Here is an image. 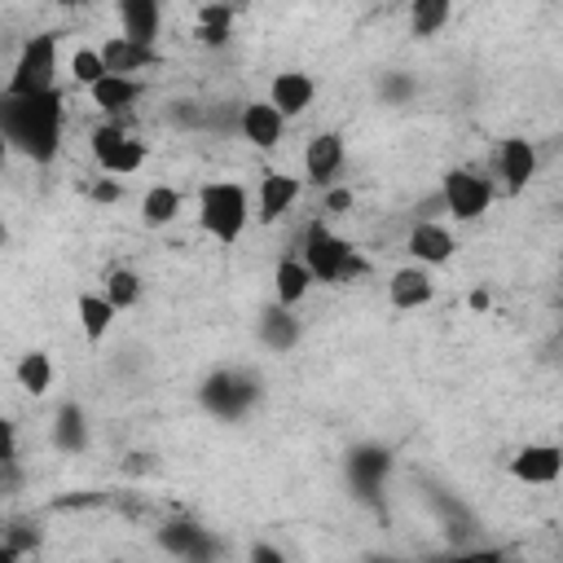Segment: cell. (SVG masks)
I'll list each match as a JSON object with an SVG mask.
<instances>
[{"label": "cell", "instance_id": "1", "mask_svg": "<svg viewBox=\"0 0 563 563\" xmlns=\"http://www.w3.org/2000/svg\"><path fill=\"white\" fill-rule=\"evenodd\" d=\"M62 119H66V97L57 88L48 92H26L0 97V132L9 141V150H18L31 163H53L62 150Z\"/></svg>", "mask_w": 563, "mask_h": 563}, {"label": "cell", "instance_id": "2", "mask_svg": "<svg viewBox=\"0 0 563 563\" xmlns=\"http://www.w3.org/2000/svg\"><path fill=\"white\" fill-rule=\"evenodd\" d=\"M299 260H303V268L312 273V282H321V286H343V282H352L356 273H365V264L356 260L352 242L339 238L325 220H312V224L303 229Z\"/></svg>", "mask_w": 563, "mask_h": 563}, {"label": "cell", "instance_id": "3", "mask_svg": "<svg viewBox=\"0 0 563 563\" xmlns=\"http://www.w3.org/2000/svg\"><path fill=\"white\" fill-rule=\"evenodd\" d=\"M260 396H264V383H260V374L255 369H211L202 383H198V405L211 413V418H220V422H238V418H246L255 405H260Z\"/></svg>", "mask_w": 563, "mask_h": 563}, {"label": "cell", "instance_id": "4", "mask_svg": "<svg viewBox=\"0 0 563 563\" xmlns=\"http://www.w3.org/2000/svg\"><path fill=\"white\" fill-rule=\"evenodd\" d=\"M198 224L220 242L233 246L246 229V189L238 180H211L198 189Z\"/></svg>", "mask_w": 563, "mask_h": 563}, {"label": "cell", "instance_id": "5", "mask_svg": "<svg viewBox=\"0 0 563 563\" xmlns=\"http://www.w3.org/2000/svg\"><path fill=\"white\" fill-rule=\"evenodd\" d=\"M48 88H57V35L40 31L18 48V62H13L4 92L26 97V92H48Z\"/></svg>", "mask_w": 563, "mask_h": 563}, {"label": "cell", "instance_id": "6", "mask_svg": "<svg viewBox=\"0 0 563 563\" xmlns=\"http://www.w3.org/2000/svg\"><path fill=\"white\" fill-rule=\"evenodd\" d=\"M343 471H347V484H352L356 501H365V506L378 510L383 506V484L391 475V449L387 444H374V440L352 444L347 457H343Z\"/></svg>", "mask_w": 563, "mask_h": 563}, {"label": "cell", "instance_id": "7", "mask_svg": "<svg viewBox=\"0 0 563 563\" xmlns=\"http://www.w3.org/2000/svg\"><path fill=\"white\" fill-rule=\"evenodd\" d=\"M440 198H444V216H453L457 224H471V220H479V216L488 211V202H493V180L479 176L475 167H453V172H444V180H440Z\"/></svg>", "mask_w": 563, "mask_h": 563}, {"label": "cell", "instance_id": "8", "mask_svg": "<svg viewBox=\"0 0 563 563\" xmlns=\"http://www.w3.org/2000/svg\"><path fill=\"white\" fill-rule=\"evenodd\" d=\"M88 150H92L97 167L110 172V176H128V172H136V167L145 163V154H150L145 141H136V136L123 132L119 123H101V128H92Z\"/></svg>", "mask_w": 563, "mask_h": 563}, {"label": "cell", "instance_id": "9", "mask_svg": "<svg viewBox=\"0 0 563 563\" xmlns=\"http://www.w3.org/2000/svg\"><path fill=\"white\" fill-rule=\"evenodd\" d=\"M154 541H158V550H167L176 559H189V563H202V559L220 554V541L202 523H194V519H167L154 532Z\"/></svg>", "mask_w": 563, "mask_h": 563}, {"label": "cell", "instance_id": "10", "mask_svg": "<svg viewBox=\"0 0 563 563\" xmlns=\"http://www.w3.org/2000/svg\"><path fill=\"white\" fill-rule=\"evenodd\" d=\"M493 158H497V176H501V185H506L510 198L523 194L528 180L537 176V145L528 136H501Z\"/></svg>", "mask_w": 563, "mask_h": 563}, {"label": "cell", "instance_id": "11", "mask_svg": "<svg viewBox=\"0 0 563 563\" xmlns=\"http://www.w3.org/2000/svg\"><path fill=\"white\" fill-rule=\"evenodd\" d=\"M238 132L255 150H277L282 136H286V119L268 97L264 101H246V106H238Z\"/></svg>", "mask_w": 563, "mask_h": 563}, {"label": "cell", "instance_id": "12", "mask_svg": "<svg viewBox=\"0 0 563 563\" xmlns=\"http://www.w3.org/2000/svg\"><path fill=\"white\" fill-rule=\"evenodd\" d=\"M303 194V176H290V172H264L260 176V194H255V220L260 224H273L282 220Z\"/></svg>", "mask_w": 563, "mask_h": 563}, {"label": "cell", "instance_id": "13", "mask_svg": "<svg viewBox=\"0 0 563 563\" xmlns=\"http://www.w3.org/2000/svg\"><path fill=\"white\" fill-rule=\"evenodd\" d=\"M405 246H409L413 264H427V268H440V264H449L457 255V238L440 220H418L409 229V242Z\"/></svg>", "mask_w": 563, "mask_h": 563}, {"label": "cell", "instance_id": "14", "mask_svg": "<svg viewBox=\"0 0 563 563\" xmlns=\"http://www.w3.org/2000/svg\"><path fill=\"white\" fill-rule=\"evenodd\" d=\"M435 295V282H431V268L427 264H405L387 277V299L396 312H413V308H427Z\"/></svg>", "mask_w": 563, "mask_h": 563}, {"label": "cell", "instance_id": "15", "mask_svg": "<svg viewBox=\"0 0 563 563\" xmlns=\"http://www.w3.org/2000/svg\"><path fill=\"white\" fill-rule=\"evenodd\" d=\"M519 484H554L559 471H563V449L559 444H523L510 466H506Z\"/></svg>", "mask_w": 563, "mask_h": 563}, {"label": "cell", "instance_id": "16", "mask_svg": "<svg viewBox=\"0 0 563 563\" xmlns=\"http://www.w3.org/2000/svg\"><path fill=\"white\" fill-rule=\"evenodd\" d=\"M343 132H317L308 145H303V176L312 180V185H330L334 176H339V167H343Z\"/></svg>", "mask_w": 563, "mask_h": 563}, {"label": "cell", "instance_id": "17", "mask_svg": "<svg viewBox=\"0 0 563 563\" xmlns=\"http://www.w3.org/2000/svg\"><path fill=\"white\" fill-rule=\"evenodd\" d=\"M255 334H260V343L268 347V352H290L299 339H303V321L286 308V303H264L260 308V321H255Z\"/></svg>", "mask_w": 563, "mask_h": 563}, {"label": "cell", "instance_id": "18", "mask_svg": "<svg viewBox=\"0 0 563 563\" xmlns=\"http://www.w3.org/2000/svg\"><path fill=\"white\" fill-rule=\"evenodd\" d=\"M317 97V79L308 70H282L268 84V101L282 110V119H299Z\"/></svg>", "mask_w": 563, "mask_h": 563}, {"label": "cell", "instance_id": "19", "mask_svg": "<svg viewBox=\"0 0 563 563\" xmlns=\"http://www.w3.org/2000/svg\"><path fill=\"white\" fill-rule=\"evenodd\" d=\"M97 53H101V66H106L110 75H136V70H145V66H158L154 44H136V40H128V35H110Z\"/></svg>", "mask_w": 563, "mask_h": 563}, {"label": "cell", "instance_id": "20", "mask_svg": "<svg viewBox=\"0 0 563 563\" xmlns=\"http://www.w3.org/2000/svg\"><path fill=\"white\" fill-rule=\"evenodd\" d=\"M48 435H53V449H62V453H84L88 440H92V427H88L84 405H79V400H62L57 413H53Z\"/></svg>", "mask_w": 563, "mask_h": 563}, {"label": "cell", "instance_id": "21", "mask_svg": "<svg viewBox=\"0 0 563 563\" xmlns=\"http://www.w3.org/2000/svg\"><path fill=\"white\" fill-rule=\"evenodd\" d=\"M119 35L136 44H154L163 26V0H119Z\"/></svg>", "mask_w": 563, "mask_h": 563}, {"label": "cell", "instance_id": "22", "mask_svg": "<svg viewBox=\"0 0 563 563\" xmlns=\"http://www.w3.org/2000/svg\"><path fill=\"white\" fill-rule=\"evenodd\" d=\"M88 97H92V106L97 110H106V114H119V110H128L132 101H141L145 97V84L136 79V75H101L92 88H88Z\"/></svg>", "mask_w": 563, "mask_h": 563}, {"label": "cell", "instance_id": "23", "mask_svg": "<svg viewBox=\"0 0 563 563\" xmlns=\"http://www.w3.org/2000/svg\"><path fill=\"white\" fill-rule=\"evenodd\" d=\"M75 312H79V330H84L88 347H97L110 334V325H114V303L106 295H97V290H84L75 299Z\"/></svg>", "mask_w": 563, "mask_h": 563}, {"label": "cell", "instance_id": "24", "mask_svg": "<svg viewBox=\"0 0 563 563\" xmlns=\"http://www.w3.org/2000/svg\"><path fill=\"white\" fill-rule=\"evenodd\" d=\"M308 286H312V273L303 268V260L299 255H282L277 268H273V299L286 303V308H295L308 295Z\"/></svg>", "mask_w": 563, "mask_h": 563}, {"label": "cell", "instance_id": "25", "mask_svg": "<svg viewBox=\"0 0 563 563\" xmlns=\"http://www.w3.org/2000/svg\"><path fill=\"white\" fill-rule=\"evenodd\" d=\"M13 378H18V387H22L26 396H44V391L53 387V356L40 352V347L22 352L18 365H13Z\"/></svg>", "mask_w": 563, "mask_h": 563}, {"label": "cell", "instance_id": "26", "mask_svg": "<svg viewBox=\"0 0 563 563\" xmlns=\"http://www.w3.org/2000/svg\"><path fill=\"white\" fill-rule=\"evenodd\" d=\"M180 216V189L176 185H150L141 198V220L150 229H167Z\"/></svg>", "mask_w": 563, "mask_h": 563}, {"label": "cell", "instance_id": "27", "mask_svg": "<svg viewBox=\"0 0 563 563\" xmlns=\"http://www.w3.org/2000/svg\"><path fill=\"white\" fill-rule=\"evenodd\" d=\"M453 18V0H409V35L413 40H431L435 31H444Z\"/></svg>", "mask_w": 563, "mask_h": 563}, {"label": "cell", "instance_id": "28", "mask_svg": "<svg viewBox=\"0 0 563 563\" xmlns=\"http://www.w3.org/2000/svg\"><path fill=\"white\" fill-rule=\"evenodd\" d=\"M229 35H233V4H202L198 26H194V40L207 44V48H224Z\"/></svg>", "mask_w": 563, "mask_h": 563}, {"label": "cell", "instance_id": "29", "mask_svg": "<svg viewBox=\"0 0 563 563\" xmlns=\"http://www.w3.org/2000/svg\"><path fill=\"white\" fill-rule=\"evenodd\" d=\"M101 295L114 303V312H123V308H136V303H141L145 282H141V273H132V268H110Z\"/></svg>", "mask_w": 563, "mask_h": 563}, {"label": "cell", "instance_id": "30", "mask_svg": "<svg viewBox=\"0 0 563 563\" xmlns=\"http://www.w3.org/2000/svg\"><path fill=\"white\" fill-rule=\"evenodd\" d=\"M13 559H22V554H35L40 550V528H31L26 519H13L9 528H4V541H0Z\"/></svg>", "mask_w": 563, "mask_h": 563}, {"label": "cell", "instance_id": "31", "mask_svg": "<svg viewBox=\"0 0 563 563\" xmlns=\"http://www.w3.org/2000/svg\"><path fill=\"white\" fill-rule=\"evenodd\" d=\"M101 75H106L101 53H97V48H75V57H70V79L84 84V88H92Z\"/></svg>", "mask_w": 563, "mask_h": 563}, {"label": "cell", "instance_id": "32", "mask_svg": "<svg viewBox=\"0 0 563 563\" xmlns=\"http://www.w3.org/2000/svg\"><path fill=\"white\" fill-rule=\"evenodd\" d=\"M92 506H110V493L84 488V493H66V497H53L48 501V510H92Z\"/></svg>", "mask_w": 563, "mask_h": 563}, {"label": "cell", "instance_id": "33", "mask_svg": "<svg viewBox=\"0 0 563 563\" xmlns=\"http://www.w3.org/2000/svg\"><path fill=\"white\" fill-rule=\"evenodd\" d=\"M167 119L176 128H207V106H198V101H172Z\"/></svg>", "mask_w": 563, "mask_h": 563}, {"label": "cell", "instance_id": "34", "mask_svg": "<svg viewBox=\"0 0 563 563\" xmlns=\"http://www.w3.org/2000/svg\"><path fill=\"white\" fill-rule=\"evenodd\" d=\"M22 488H26V471H22V462H18V457L0 462V497H13V493H22Z\"/></svg>", "mask_w": 563, "mask_h": 563}, {"label": "cell", "instance_id": "35", "mask_svg": "<svg viewBox=\"0 0 563 563\" xmlns=\"http://www.w3.org/2000/svg\"><path fill=\"white\" fill-rule=\"evenodd\" d=\"M88 198H92V202H119V198H123V189H119V180H114V176H97V180L88 185Z\"/></svg>", "mask_w": 563, "mask_h": 563}, {"label": "cell", "instance_id": "36", "mask_svg": "<svg viewBox=\"0 0 563 563\" xmlns=\"http://www.w3.org/2000/svg\"><path fill=\"white\" fill-rule=\"evenodd\" d=\"M383 97H387V101H409V97H413V79L387 75V79H383Z\"/></svg>", "mask_w": 563, "mask_h": 563}, {"label": "cell", "instance_id": "37", "mask_svg": "<svg viewBox=\"0 0 563 563\" xmlns=\"http://www.w3.org/2000/svg\"><path fill=\"white\" fill-rule=\"evenodd\" d=\"M9 457H18V427L0 413V462H9Z\"/></svg>", "mask_w": 563, "mask_h": 563}, {"label": "cell", "instance_id": "38", "mask_svg": "<svg viewBox=\"0 0 563 563\" xmlns=\"http://www.w3.org/2000/svg\"><path fill=\"white\" fill-rule=\"evenodd\" d=\"M123 471H128V475H150V471H154V453H128Z\"/></svg>", "mask_w": 563, "mask_h": 563}, {"label": "cell", "instance_id": "39", "mask_svg": "<svg viewBox=\"0 0 563 563\" xmlns=\"http://www.w3.org/2000/svg\"><path fill=\"white\" fill-rule=\"evenodd\" d=\"M444 216V198H440V189L427 198V202H418V220H440Z\"/></svg>", "mask_w": 563, "mask_h": 563}, {"label": "cell", "instance_id": "40", "mask_svg": "<svg viewBox=\"0 0 563 563\" xmlns=\"http://www.w3.org/2000/svg\"><path fill=\"white\" fill-rule=\"evenodd\" d=\"M246 559H251V563H282L286 554H282V550H273V545H251V550H246Z\"/></svg>", "mask_w": 563, "mask_h": 563}, {"label": "cell", "instance_id": "41", "mask_svg": "<svg viewBox=\"0 0 563 563\" xmlns=\"http://www.w3.org/2000/svg\"><path fill=\"white\" fill-rule=\"evenodd\" d=\"M352 207V189H330L325 194V211H347Z\"/></svg>", "mask_w": 563, "mask_h": 563}, {"label": "cell", "instance_id": "42", "mask_svg": "<svg viewBox=\"0 0 563 563\" xmlns=\"http://www.w3.org/2000/svg\"><path fill=\"white\" fill-rule=\"evenodd\" d=\"M471 308L484 312V308H488V290H471Z\"/></svg>", "mask_w": 563, "mask_h": 563}, {"label": "cell", "instance_id": "43", "mask_svg": "<svg viewBox=\"0 0 563 563\" xmlns=\"http://www.w3.org/2000/svg\"><path fill=\"white\" fill-rule=\"evenodd\" d=\"M9 158V141H4V132H0V163Z\"/></svg>", "mask_w": 563, "mask_h": 563}, {"label": "cell", "instance_id": "44", "mask_svg": "<svg viewBox=\"0 0 563 563\" xmlns=\"http://www.w3.org/2000/svg\"><path fill=\"white\" fill-rule=\"evenodd\" d=\"M4 242H9V224L0 220V246H4Z\"/></svg>", "mask_w": 563, "mask_h": 563}, {"label": "cell", "instance_id": "45", "mask_svg": "<svg viewBox=\"0 0 563 563\" xmlns=\"http://www.w3.org/2000/svg\"><path fill=\"white\" fill-rule=\"evenodd\" d=\"M57 4H62V9H75V4H84V0H57Z\"/></svg>", "mask_w": 563, "mask_h": 563}]
</instances>
